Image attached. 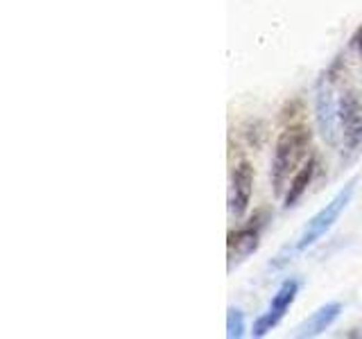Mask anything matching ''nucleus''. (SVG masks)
Returning a JSON list of instances; mask_svg holds the SVG:
<instances>
[{"mask_svg": "<svg viewBox=\"0 0 362 339\" xmlns=\"http://www.w3.org/2000/svg\"><path fill=\"white\" fill-rule=\"evenodd\" d=\"M297 292H299V282L297 280H286L283 285L276 290L274 294V299H272L269 303V308L263 316H258L256 323H254V337H263L267 335L272 328H274L281 319H283V314L288 312V308L292 305L294 297H297Z\"/></svg>", "mask_w": 362, "mask_h": 339, "instance_id": "nucleus-4", "label": "nucleus"}, {"mask_svg": "<svg viewBox=\"0 0 362 339\" xmlns=\"http://www.w3.org/2000/svg\"><path fill=\"white\" fill-rule=\"evenodd\" d=\"M339 312H342V305L339 303H326L322 305L320 310L313 312V316L308 321H305L301 328H299V337H317V335H322L326 328H331L333 321L339 316Z\"/></svg>", "mask_w": 362, "mask_h": 339, "instance_id": "nucleus-7", "label": "nucleus"}, {"mask_svg": "<svg viewBox=\"0 0 362 339\" xmlns=\"http://www.w3.org/2000/svg\"><path fill=\"white\" fill-rule=\"evenodd\" d=\"M337 127L346 152H356L362 145V97L358 90L349 88L337 102Z\"/></svg>", "mask_w": 362, "mask_h": 339, "instance_id": "nucleus-3", "label": "nucleus"}, {"mask_svg": "<svg viewBox=\"0 0 362 339\" xmlns=\"http://www.w3.org/2000/svg\"><path fill=\"white\" fill-rule=\"evenodd\" d=\"M358 50H360V54H362V37L358 39Z\"/></svg>", "mask_w": 362, "mask_h": 339, "instance_id": "nucleus-10", "label": "nucleus"}, {"mask_svg": "<svg viewBox=\"0 0 362 339\" xmlns=\"http://www.w3.org/2000/svg\"><path fill=\"white\" fill-rule=\"evenodd\" d=\"M308 147L310 129L305 124H290L281 131L274 145V158H272V186L276 197H283V190L290 184V174L297 172L299 163L308 154Z\"/></svg>", "mask_w": 362, "mask_h": 339, "instance_id": "nucleus-1", "label": "nucleus"}, {"mask_svg": "<svg viewBox=\"0 0 362 339\" xmlns=\"http://www.w3.org/2000/svg\"><path fill=\"white\" fill-rule=\"evenodd\" d=\"M245 335V314L240 310L231 308L226 314V337L238 339Z\"/></svg>", "mask_w": 362, "mask_h": 339, "instance_id": "nucleus-9", "label": "nucleus"}, {"mask_svg": "<svg viewBox=\"0 0 362 339\" xmlns=\"http://www.w3.org/2000/svg\"><path fill=\"white\" fill-rule=\"evenodd\" d=\"M354 186L356 181H349V184L337 192V195L326 203V206L315 215V218L305 224V229L301 231L297 244H294V249L297 251H305L308 246H313L317 240H322V237L333 229V224L337 222V218L342 215V210L349 206L351 197H354Z\"/></svg>", "mask_w": 362, "mask_h": 339, "instance_id": "nucleus-2", "label": "nucleus"}, {"mask_svg": "<svg viewBox=\"0 0 362 339\" xmlns=\"http://www.w3.org/2000/svg\"><path fill=\"white\" fill-rule=\"evenodd\" d=\"M254 188V167L249 161H240L231 174V190H229V210L233 218H243L252 201Z\"/></svg>", "mask_w": 362, "mask_h": 339, "instance_id": "nucleus-5", "label": "nucleus"}, {"mask_svg": "<svg viewBox=\"0 0 362 339\" xmlns=\"http://www.w3.org/2000/svg\"><path fill=\"white\" fill-rule=\"evenodd\" d=\"M315 167H317V161L310 156V158H308V163H303V165L297 170V172H294V177H292V181H290V186H288L286 203H283V206L290 208V206H294V203H297V201L301 199V195H303L305 190H308L310 181H313Z\"/></svg>", "mask_w": 362, "mask_h": 339, "instance_id": "nucleus-8", "label": "nucleus"}, {"mask_svg": "<svg viewBox=\"0 0 362 339\" xmlns=\"http://www.w3.org/2000/svg\"><path fill=\"white\" fill-rule=\"evenodd\" d=\"M260 218L252 220L247 226H243L240 231H231L229 233V258H243L249 256L258 246V235H260Z\"/></svg>", "mask_w": 362, "mask_h": 339, "instance_id": "nucleus-6", "label": "nucleus"}]
</instances>
